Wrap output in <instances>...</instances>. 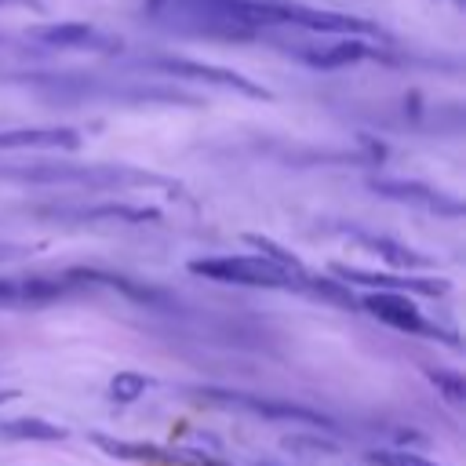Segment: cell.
Masks as SVG:
<instances>
[{
	"label": "cell",
	"instance_id": "cell-1",
	"mask_svg": "<svg viewBox=\"0 0 466 466\" xmlns=\"http://www.w3.org/2000/svg\"><path fill=\"white\" fill-rule=\"evenodd\" d=\"M146 18L175 33L215 40H251L258 29L277 25L269 0H149Z\"/></svg>",
	"mask_w": 466,
	"mask_h": 466
},
{
	"label": "cell",
	"instance_id": "cell-2",
	"mask_svg": "<svg viewBox=\"0 0 466 466\" xmlns=\"http://www.w3.org/2000/svg\"><path fill=\"white\" fill-rule=\"evenodd\" d=\"M0 178L7 182H36V186H91V189H142L157 186L167 193H178L175 182L153 171L138 167H116V164H69V160H25V164H0Z\"/></svg>",
	"mask_w": 466,
	"mask_h": 466
},
{
	"label": "cell",
	"instance_id": "cell-3",
	"mask_svg": "<svg viewBox=\"0 0 466 466\" xmlns=\"http://www.w3.org/2000/svg\"><path fill=\"white\" fill-rule=\"evenodd\" d=\"M189 273L222 280V284H248V288H299L309 291V273H291L262 255H218V258H193Z\"/></svg>",
	"mask_w": 466,
	"mask_h": 466
},
{
	"label": "cell",
	"instance_id": "cell-4",
	"mask_svg": "<svg viewBox=\"0 0 466 466\" xmlns=\"http://www.w3.org/2000/svg\"><path fill=\"white\" fill-rule=\"evenodd\" d=\"M269 11H273V22L277 25H299V29H309V33H324V36H379L386 40V33L364 18H353V15H339V11H320V7H302V4H284V0H269Z\"/></svg>",
	"mask_w": 466,
	"mask_h": 466
},
{
	"label": "cell",
	"instance_id": "cell-5",
	"mask_svg": "<svg viewBox=\"0 0 466 466\" xmlns=\"http://www.w3.org/2000/svg\"><path fill=\"white\" fill-rule=\"evenodd\" d=\"M142 66L171 73V76H182V80H200V84H211V87H226V91L248 95V98H269L266 87H258L244 73H233V69H222V66H208V62H193V58H175V55H149Z\"/></svg>",
	"mask_w": 466,
	"mask_h": 466
},
{
	"label": "cell",
	"instance_id": "cell-6",
	"mask_svg": "<svg viewBox=\"0 0 466 466\" xmlns=\"http://www.w3.org/2000/svg\"><path fill=\"white\" fill-rule=\"evenodd\" d=\"M200 397L215 400V404H226V408H244V411H255V415H266V419H291V422H309V426H320V430H331L335 422L313 408H302V404H291V400H266V397H251V393H229V390H200Z\"/></svg>",
	"mask_w": 466,
	"mask_h": 466
},
{
	"label": "cell",
	"instance_id": "cell-7",
	"mask_svg": "<svg viewBox=\"0 0 466 466\" xmlns=\"http://www.w3.org/2000/svg\"><path fill=\"white\" fill-rule=\"evenodd\" d=\"M368 186L397 204H411V208H426V211H437V215H451L459 218L462 215V200L459 197H444L422 182H404V178H368Z\"/></svg>",
	"mask_w": 466,
	"mask_h": 466
},
{
	"label": "cell",
	"instance_id": "cell-8",
	"mask_svg": "<svg viewBox=\"0 0 466 466\" xmlns=\"http://www.w3.org/2000/svg\"><path fill=\"white\" fill-rule=\"evenodd\" d=\"M364 309L371 317H379L382 324L397 328V331H419V335H441L433 324L422 320V313L415 309V302L408 295H397V291H371L364 295Z\"/></svg>",
	"mask_w": 466,
	"mask_h": 466
},
{
	"label": "cell",
	"instance_id": "cell-9",
	"mask_svg": "<svg viewBox=\"0 0 466 466\" xmlns=\"http://www.w3.org/2000/svg\"><path fill=\"white\" fill-rule=\"evenodd\" d=\"M33 40L47 47H95V51H120V40L106 36L102 29L87 22H55V25H36Z\"/></svg>",
	"mask_w": 466,
	"mask_h": 466
},
{
	"label": "cell",
	"instance_id": "cell-10",
	"mask_svg": "<svg viewBox=\"0 0 466 466\" xmlns=\"http://www.w3.org/2000/svg\"><path fill=\"white\" fill-rule=\"evenodd\" d=\"M44 218L55 222H153L157 208H131V204H73V208H44Z\"/></svg>",
	"mask_w": 466,
	"mask_h": 466
},
{
	"label": "cell",
	"instance_id": "cell-11",
	"mask_svg": "<svg viewBox=\"0 0 466 466\" xmlns=\"http://www.w3.org/2000/svg\"><path fill=\"white\" fill-rule=\"evenodd\" d=\"M299 58L313 69H342V66H357V62H371V58H386L379 47L364 44V40H353V36H342L335 44H324V47H302Z\"/></svg>",
	"mask_w": 466,
	"mask_h": 466
},
{
	"label": "cell",
	"instance_id": "cell-12",
	"mask_svg": "<svg viewBox=\"0 0 466 466\" xmlns=\"http://www.w3.org/2000/svg\"><path fill=\"white\" fill-rule=\"evenodd\" d=\"M0 149H80L76 127H7L0 131Z\"/></svg>",
	"mask_w": 466,
	"mask_h": 466
},
{
	"label": "cell",
	"instance_id": "cell-13",
	"mask_svg": "<svg viewBox=\"0 0 466 466\" xmlns=\"http://www.w3.org/2000/svg\"><path fill=\"white\" fill-rule=\"evenodd\" d=\"M335 273L350 284L379 288V291H419V295H444L448 280H426V277H390V273H371V269H353V266H335Z\"/></svg>",
	"mask_w": 466,
	"mask_h": 466
},
{
	"label": "cell",
	"instance_id": "cell-14",
	"mask_svg": "<svg viewBox=\"0 0 466 466\" xmlns=\"http://www.w3.org/2000/svg\"><path fill=\"white\" fill-rule=\"evenodd\" d=\"M69 277H73V280H87V284H109V288L124 291L127 299H135V302H149V306H160V302H167V295H164V291H157V288H142V284H135V280H127V277H116V273H98V269H73Z\"/></svg>",
	"mask_w": 466,
	"mask_h": 466
},
{
	"label": "cell",
	"instance_id": "cell-15",
	"mask_svg": "<svg viewBox=\"0 0 466 466\" xmlns=\"http://www.w3.org/2000/svg\"><path fill=\"white\" fill-rule=\"evenodd\" d=\"M360 244H364L368 251L382 255L390 266H400V269H422V266H430L426 255H419V251H411V248H404V244H397V240H390V237H360Z\"/></svg>",
	"mask_w": 466,
	"mask_h": 466
},
{
	"label": "cell",
	"instance_id": "cell-16",
	"mask_svg": "<svg viewBox=\"0 0 466 466\" xmlns=\"http://www.w3.org/2000/svg\"><path fill=\"white\" fill-rule=\"evenodd\" d=\"M0 433L15 441H66V430L44 419H11L0 426Z\"/></svg>",
	"mask_w": 466,
	"mask_h": 466
},
{
	"label": "cell",
	"instance_id": "cell-17",
	"mask_svg": "<svg viewBox=\"0 0 466 466\" xmlns=\"http://www.w3.org/2000/svg\"><path fill=\"white\" fill-rule=\"evenodd\" d=\"M91 441L98 448H106L109 455H116V459H175V455H167V451H160L153 444H124V441L106 437V433H91Z\"/></svg>",
	"mask_w": 466,
	"mask_h": 466
},
{
	"label": "cell",
	"instance_id": "cell-18",
	"mask_svg": "<svg viewBox=\"0 0 466 466\" xmlns=\"http://www.w3.org/2000/svg\"><path fill=\"white\" fill-rule=\"evenodd\" d=\"M146 393V379L138 375V371H116L113 375V382H109V397L113 400H138Z\"/></svg>",
	"mask_w": 466,
	"mask_h": 466
},
{
	"label": "cell",
	"instance_id": "cell-19",
	"mask_svg": "<svg viewBox=\"0 0 466 466\" xmlns=\"http://www.w3.org/2000/svg\"><path fill=\"white\" fill-rule=\"evenodd\" d=\"M430 382H433L451 404H462V400H466V379H462V375L444 371V368H433V371H430Z\"/></svg>",
	"mask_w": 466,
	"mask_h": 466
},
{
	"label": "cell",
	"instance_id": "cell-20",
	"mask_svg": "<svg viewBox=\"0 0 466 466\" xmlns=\"http://www.w3.org/2000/svg\"><path fill=\"white\" fill-rule=\"evenodd\" d=\"M280 444L288 451H306V455H335L339 451L331 441H317V437H284Z\"/></svg>",
	"mask_w": 466,
	"mask_h": 466
},
{
	"label": "cell",
	"instance_id": "cell-21",
	"mask_svg": "<svg viewBox=\"0 0 466 466\" xmlns=\"http://www.w3.org/2000/svg\"><path fill=\"white\" fill-rule=\"evenodd\" d=\"M371 462L375 466H433V462H426L422 455H411V451H371Z\"/></svg>",
	"mask_w": 466,
	"mask_h": 466
},
{
	"label": "cell",
	"instance_id": "cell-22",
	"mask_svg": "<svg viewBox=\"0 0 466 466\" xmlns=\"http://www.w3.org/2000/svg\"><path fill=\"white\" fill-rule=\"evenodd\" d=\"M22 302V280L0 277V306H18Z\"/></svg>",
	"mask_w": 466,
	"mask_h": 466
},
{
	"label": "cell",
	"instance_id": "cell-23",
	"mask_svg": "<svg viewBox=\"0 0 466 466\" xmlns=\"http://www.w3.org/2000/svg\"><path fill=\"white\" fill-rule=\"evenodd\" d=\"M4 4H29V7H36V11H40V4H36V0H0V7H4Z\"/></svg>",
	"mask_w": 466,
	"mask_h": 466
},
{
	"label": "cell",
	"instance_id": "cell-24",
	"mask_svg": "<svg viewBox=\"0 0 466 466\" xmlns=\"http://www.w3.org/2000/svg\"><path fill=\"white\" fill-rule=\"evenodd\" d=\"M258 466H269V462H258Z\"/></svg>",
	"mask_w": 466,
	"mask_h": 466
}]
</instances>
